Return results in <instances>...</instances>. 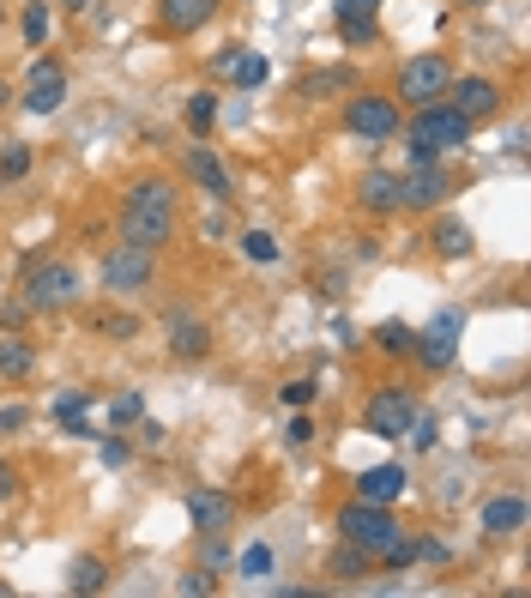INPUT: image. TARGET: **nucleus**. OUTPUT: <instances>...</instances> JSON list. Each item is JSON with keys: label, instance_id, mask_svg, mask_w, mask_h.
<instances>
[{"label": "nucleus", "instance_id": "nucleus-1", "mask_svg": "<svg viewBox=\"0 0 531 598\" xmlns=\"http://www.w3.org/2000/svg\"><path fill=\"white\" fill-rule=\"evenodd\" d=\"M169 236H176V188H169L164 176H145V182H133L128 194H121V242L157 254Z\"/></svg>", "mask_w": 531, "mask_h": 598}, {"label": "nucleus", "instance_id": "nucleus-2", "mask_svg": "<svg viewBox=\"0 0 531 598\" xmlns=\"http://www.w3.org/2000/svg\"><path fill=\"white\" fill-rule=\"evenodd\" d=\"M405 140H411V152H423V157H447V152H466L471 145V121L441 97V104L417 109L411 128H405Z\"/></svg>", "mask_w": 531, "mask_h": 598}, {"label": "nucleus", "instance_id": "nucleus-3", "mask_svg": "<svg viewBox=\"0 0 531 598\" xmlns=\"http://www.w3.org/2000/svg\"><path fill=\"white\" fill-rule=\"evenodd\" d=\"M338 533H345V545L381 557L387 545H399V538H405V526H399V514L381 507V502H350V507H338Z\"/></svg>", "mask_w": 531, "mask_h": 598}, {"label": "nucleus", "instance_id": "nucleus-4", "mask_svg": "<svg viewBox=\"0 0 531 598\" xmlns=\"http://www.w3.org/2000/svg\"><path fill=\"white\" fill-rule=\"evenodd\" d=\"M152 278H157L152 248H133V242L104 248V290L109 297H140V290H152Z\"/></svg>", "mask_w": 531, "mask_h": 598}, {"label": "nucleus", "instance_id": "nucleus-5", "mask_svg": "<svg viewBox=\"0 0 531 598\" xmlns=\"http://www.w3.org/2000/svg\"><path fill=\"white\" fill-rule=\"evenodd\" d=\"M454 85V61L447 55H411L399 67V104L405 109H423V104H441Z\"/></svg>", "mask_w": 531, "mask_h": 598}, {"label": "nucleus", "instance_id": "nucleus-6", "mask_svg": "<svg viewBox=\"0 0 531 598\" xmlns=\"http://www.w3.org/2000/svg\"><path fill=\"white\" fill-rule=\"evenodd\" d=\"M399 104L393 97H375V92H363V97H350L345 104V133L350 140H363V145H387V140H399Z\"/></svg>", "mask_w": 531, "mask_h": 598}, {"label": "nucleus", "instance_id": "nucleus-7", "mask_svg": "<svg viewBox=\"0 0 531 598\" xmlns=\"http://www.w3.org/2000/svg\"><path fill=\"white\" fill-rule=\"evenodd\" d=\"M411 417H417L411 387H381V393H369V405H363V430L375 435V442H405Z\"/></svg>", "mask_w": 531, "mask_h": 598}, {"label": "nucleus", "instance_id": "nucleus-8", "mask_svg": "<svg viewBox=\"0 0 531 598\" xmlns=\"http://www.w3.org/2000/svg\"><path fill=\"white\" fill-rule=\"evenodd\" d=\"M25 302L31 309H73L79 302V273L67 261H31V273H25Z\"/></svg>", "mask_w": 531, "mask_h": 598}, {"label": "nucleus", "instance_id": "nucleus-9", "mask_svg": "<svg viewBox=\"0 0 531 598\" xmlns=\"http://www.w3.org/2000/svg\"><path fill=\"white\" fill-rule=\"evenodd\" d=\"M459 333H466V314H459V309L435 314V321H429L423 333H417L411 357L429 369V375H441V369H454V357H459Z\"/></svg>", "mask_w": 531, "mask_h": 598}, {"label": "nucleus", "instance_id": "nucleus-10", "mask_svg": "<svg viewBox=\"0 0 531 598\" xmlns=\"http://www.w3.org/2000/svg\"><path fill=\"white\" fill-rule=\"evenodd\" d=\"M399 188H405V206H417V212H435L441 200L454 194V176L441 169V157L411 152V169L399 176Z\"/></svg>", "mask_w": 531, "mask_h": 598}, {"label": "nucleus", "instance_id": "nucleus-11", "mask_svg": "<svg viewBox=\"0 0 531 598\" xmlns=\"http://www.w3.org/2000/svg\"><path fill=\"white\" fill-rule=\"evenodd\" d=\"M357 206L375 212V218H393V212H405L399 169H363V182H357Z\"/></svg>", "mask_w": 531, "mask_h": 598}, {"label": "nucleus", "instance_id": "nucleus-12", "mask_svg": "<svg viewBox=\"0 0 531 598\" xmlns=\"http://www.w3.org/2000/svg\"><path fill=\"white\" fill-rule=\"evenodd\" d=\"M405 490H411V471H405L399 459H387V466H369V471H357V502H381V507H393Z\"/></svg>", "mask_w": 531, "mask_h": 598}, {"label": "nucleus", "instance_id": "nucleus-13", "mask_svg": "<svg viewBox=\"0 0 531 598\" xmlns=\"http://www.w3.org/2000/svg\"><path fill=\"white\" fill-rule=\"evenodd\" d=\"M224 0H157V25L169 31V37H194L200 25H212L218 19Z\"/></svg>", "mask_w": 531, "mask_h": 598}, {"label": "nucleus", "instance_id": "nucleus-14", "mask_svg": "<svg viewBox=\"0 0 531 598\" xmlns=\"http://www.w3.org/2000/svg\"><path fill=\"white\" fill-rule=\"evenodd\" d=\"M447 104L466 121H483V116L502 109V85H495V79H454V85H447Z\"/></svg>", "mask_w": 531, "mask_h": 598}, {"label": "nucleus", "instance_id": "nucleus-15", "mask_svg": "<svg viewBox=\"0 0 531 598\" xmlns=\"http://www.w3.org/2000/svg\"><path fill=\"white\" fill-rule=\"evenodd\" d=\"M188 521H194V533H230L236 526V495L230 490H194L188 495Z\"/></svg>", "mask_w": 531, "mask_h": 598}, {"label": "nucleus", "instance_id": "nucleus-16", "mask_svg": "<svg viewBox=\"0 0 531 598\" xmlns=\"http://www.w3.org/2000/svg\"><path fill=\"white\" fill-rule=\"evenodd\" d=\"M61 104H67V73H61V61H37V67H31L25 109H31V116H55Z\"/></svg>", "mask_w": 531, "mask_h": 598}, {"label": "nucleus", "instance_id": "nucleus-17", "mask_svg": "<svg viewBox=\"0 0 531 598\" xmlns=\"http://www.w3.org/2000/svg\"><path fill=\"white\" fill-rule=\"evenodd\" d=\"M333 25L345 43H375L381 37V0H338Z\"/></svg>", "mask_w": 531, "mask_h": 598}, {"label": "nucleus", "instance_id": "nucleus-18", "mask_svg": "<svg viewBox=\"0 0 531 598\" xmlns=\"http://www.w3.org/2000/svg\"><path fill=\"white\" fill-rule=\"evenodd\" d=\"M478 526L490 538H514L519 526H526V495L519 490H502V495H490V502L478 507Z\"/></svg>", "mask_w": 531, "mask_h": 598}, {"label": "nucleus", "instance_id": "nucleus-19", "mask_svg": "<svg viewBox=\"0 0 531 598\" xmlns=\"http://www.w3.org/2000/svg\"><path fill=\"white\" fill-rule=\"evenodd\" d=\"M188 176H194V182L206 188L212 200H218V206H230V200H236V182H230V169L218 164V152H212V145H194V152H188Z\"/></svg>", "mask_w": 531, "mask_h": 598}, {"label": "nucleus", "instance_id": "nucleus-20", "mask_svg": "<svg viewBox=\"0 0 531 598\" xmlns=\"http://www.w3.org/2000/svg\"><path fill=\"white\" fill-rule=\"evenodd\" d=\"M169 357H176V363H200V357H212V326H206V321H188V314H176V333H169Z\"/></svg>", "mask_w": 531, "mask_h": 598}, {"label": "nucleus", "instance_id": "nucleus-21", "mask_svg": "<svg viewBox=\"0 0 531 598\" xmlns=\"http://www.w3.org/2000/svg\"><path fill=\"white\" fill-rule=\"evenodd\" d=\"M31 369H37V351L19 333H0V381H25Z\"/></svg>", "mask_w": 531, "mask_h": 598}, {"label": "nucleus", "instance_id": "nucleus-22", "mask_svg": "<svg viewBox=\"0 0 531 598\" xmlns=\"http://www.w3.org/2000/svg\"><path fill=\"white\" fill-rule=\"evenodd\" d=\"M429 242H435V254H441V261H466L471 248H478V242H471V230H466L459 218H441L435 230H429Z\"/></svg>", "mask_w": 531, "mask_h": 598}, {"label": "nucleus", "instance_id": "nucleus-23", "mask_svg": "<svg viewBox=\"0 0 531 598\" xmlns=\"http://www.w3.org/2000/svg\"><path fill=\"white\" fill-rule=\"evenodd\" d=\"M67 586H73L79 598H85V593H104V586H109V562H104V557H73Z\"/></svg>", "mask_w": 531, "mask_h": 598}, {"label": "nucleus", "instance_id": "nucleus-24", "mask_svg": "<svg viewBox=\"0 0 531 598\" xmlns=\"http://www.w3.org/2000/svg\"><path fill=\"white\" fill-rule=\"evenodd\" d=\"M182 121H188L194 140H206L212 121H218V92H194V97H188V109H182Z\"/></svg>", "mask_w": 531, "mask_h": 598}, {"label": "nucleus", "instance_id": "nucleus-25", "mask_svg": "<svg viewBox=\"0 0 531 598\" xmlns=\"http://www.w3.org/2000/svg\"><path fill=\"white\" fill-rule=\"evenodd\" d=\"M345 85H357V73L338 61V67H321V73L302 79V97H333V92H345Z\"/></svg>", "mask_w": 531, "mask_h": 598}, {"label": "nucleus", "instance_id": "nucleus-26", "mask_svg": "<svg viewBox=\"0 0 531 598\" xmlns=\"http://www.w3.org/2000/svg\"><path fill=\"white\" fill-rule=\"evenodd\" d=\"M375 345H381L387 357H411L417 326H405V321H381V326H375Z\"/></svg>", "mask_w": 531, "mask_h": 598}, {"label": "nucleus", "instance_id": "nucleus-27", "mask_svg": "<svg viewBox=\"0 0 531 598\" xmlns=\"http://www.w3.org/2000/svg\"><path fill=\"white\" fill-rule=\"evenodd\" d=\"M266 73H273V67H266V55H236V61H230V79L242 85V92L266 85Z\"/></svg>", "mask_w": 531, "mask_h": 598}, {"label": "nucleus", "instance_id": "nucleus-28", "mask_svg": "<svg viewBox=\"0 0 531 598\" xmlns=\"http://www.w3.org/2000/svg\"><path fill=\"white\" fill-rule=\"evenodd\" d=\"M236 569H242L248 581H266V574H273V545H266V538H254V545L236 557Z\"/></svg>", "mask_w": 531, "mask_h": 598}, {"label": "nucleus", "instance_id": "nucleus-29", "mask_svg": "<svg viewBox=\"0 0 531 598\" xmlns=\"http://www.w3.org/2000/svg\"><path fill=\"white\" fill-rule=\"evenodd\" d=\"M19 31H25L31 49H43V43H49V7H43V0H31L25 13H19Z\"/></svg>", "mask_w": 531, "mask_h": 598}, {"label": "nucleus", "instance_id": "nucleus-30", "mask_svg": "<svg viewBox=\"0 0 531 598\" xmlns=\"http://www.w3.org/2000/svg\"><path fill=\"white\" fill-rule=\"evenodd\" d=\"M369 562H375V557H369V550H357V545H338V550H333V562H326V569H333L338 581H357V574H363Z\"/></svg>", "mask_w": 531, "mask_h": 598}, {"label": "nucleus", "instance_id": "nucleus-31", "mask_svg": "<svg viewBox=\"0 0 531 598\" xmlns=\"http://www.w3.org/2000/svg\"><path fill=\"white\" fill-rule=\"evenodd\" d=\"M25 176H31V145H7V152H0V188L25 182Z\"/></svg>", "mask_w": 531, "mask_h": 598}, {"label": "nucleus", "instance_id": "nucleus-32", "mask_svg": "<svg viewBox=\"0 0 531 598\" xmlns=\"http://www.w3.org/2000/svg\"><path fill=\"white\" fill-rule=\"evenodd\" d=\"M140 417H145V399H140V393H121V399L109 405V430H133Z\"/></svg>", "mask_w": 531, "mask_h": 598}, {"label": "nucleus", "instance_id": "nucleus-33", "mask_svg": "<svg viewBox=\"0 0 531 598\" xmlns=\"http://www.w3.org/2000/svg\"><path fill=\"white\" fill-rule=\"evenodd\" d=\"M242 248H248V254H254L260 266H273V261H278V242H273V236H266V230H242Z\"/></svg>", "mask_w": 531, "mask_h": 598}, {"label": "nucleus", "instance_id": "nucleus-34", "mask_svg": "<svg viewBox=\"0 0 531 598\" xmlns=\"http://www.w3.org/2000/svg\"><path fill=\"white\" fill-rule=\"evenodd\" d=\"M314 393H321L314 381H285V387H278V399H285L290 411H309V405H314Z\"/></svg>", "mask_w": 531, "mask_h": 598}, {"label": "nucleus", "instance_id": "nucleus-35", "mask_svg": "<svg viewBox=\"0 0 531 598\" xmlns=\"http://www.w3.org/2000/svg\"><path fill=\"white\" fill-rule=\"evenodd\" d=\"M285 442H290V447H309V442H314V417H309V411H297V417L285 423Z\"/></svg>", "mask_w": 531, "mask_h": 598}, {"label": "nucleus", "instance_id": "nucleus-36", "mask_svg": "<svg viewBox=\"0 0 531 598\" xmlns=\"http://www.w3.org/2000/svg\"><path fill=\"white\" fill-rule=\"evenodd\" d=\"M85 393H61V399H55V417H61V423H79V417H85Z\"/></svg>", "mask_w": 531, "mask_h": 598}, {"label": "nucleus", "instance_id": "nucleus-37", "mask_svg": "<svg viewBox=\"0 0 531 598\" xmlns=\"http://www.w3.org/2000/svg\"><path fill=\"white\" fill-rule=\"evenodd\" d=\"M97 333H109V338H133V333H140V321H133V314H104V321H97Z\"/></svg>", "mask_w": 531, "mask_h": 598}, {"label": "nucleus", "instance_id": "nucleus-38", "mask_svg": "<svg viewBox=\"0 0 531 598\" xmlns=\"http://www.w3.org/2000/svg\"><path fill=\"white\" fill-rule=\"evenodd\" d=\"M25 314H31V302H0V333H19Z\"/></svg>", "mask_w": 531, "mask_h": 598}, {"label": "nucleus", "instance_id": "nucleus-39", "mask_svg": "<svg viewBox=\"0 0 531 598\" xmlns=\"http://www.w3.org/2000/svg\"><path fill=\"white\" fill-rule=\"evenodd\" d=\"M417 562H447V545H441V538H417Z\"/></svg>", "mask_w": 531, "mask_h": 598}, {"label": "nucleus", "instance_id": "nucleus-40", "mask_svg": "<svg viewBox=\"0 0 531 598\" xmlns=\"http://www.w3.org/2000/svg\"><path fill=\"white\" fill-rule=\"evenodd\" d=\"M230 550H224V533H206V569H224Z\"/></svg>", "mask_w": 531, "mask_h": 598}, {"label": "nucleus", "instance_id": "nucleus-41", "mask_svg": "<svg viewBox=\"0 0 531 598\" xmlns=\"http://www.w3.org/2000/svg\"><path fill=\"white\" fill-rule=\"evenodd\" d=\"M326 333H333V345H345V351H350V345H357V338H363V333H357V326L345 321V314H338V321L326 326Z\"/></svg>", "mask_w": 531, "mask_h": 598}, {"label": "nucleus", "instance_id": "nucleus-42", "mask_svg": "<svg viewBox=\"0 0 531 598\" xmlns=\"http://www.w3.org/2000/svg\"><path fill=\"white\" fill-rule=\"evenodd\" d=\"M104 466H128V442L121 435H104Z\"/></svg>", "mask_w": 531, "mask_h": 598}, {"label": "nucleus", "instance_id": "nucleus-43", "mask_svg": "<svg viewBox=\"0 0 531 598\" xmlns=\"http://www.w3.org/2000/svg\"><path fill=\"white\" fill-rule=\"evenodd\" d=\"M13 495H19V471L0 459V502H13Z\"/></svg>", "mask_w": 531, "mask_h": 598}, {"label": "nucleus", "instance_id": "nucleus-44", "mask_svg": "<svg viewBox=\"0 0 531 598\" xmlns=\"http://www.w3.org/2000/svg\"><path fill=\"white\" fill-rule=\"evenodd\" d=\"M25 405H0V430H19V423H25Z\"/></svg>", "mask_w": 531, "mask_h": 598}, {"label": "nucleus", "instance_id": "nucleus-45", "mask_svg": "<svg viewBox=\"0 0 531 598\" xmlns=\"http://www.w3.org/2000/svg\"><path fill=\"white\" fill-rule=\"evenodd\" d=\"M133 430H140V442H145V447H164V430H157V423H145V417H140Z\"/></svg>", "mask_w": 531, "mask_h": 598}, {"label": "nucleus", "instance_id": "nucleus-46", "mask_svg": "<svg viewBox=\"0 0 531 598\" xmlns=\"http://www.w3.org/2000/svg\"><path fill=\"white\" fill-rule=\"evenodd\" d=\"M61 7H67V13H85V7H92V0H61Z\"/></svg>", "mask_w": 531, "mask_h": 598}, {"label": "nucleus", "instance_id": "nucleus-47", "mask_svg": "<svg viewBox=\"0 0 531 598\" xmlns=\"http://www.w3.org/2000/svg\"><path fill=\"white\" fill-rule=\"evenodd\" d=\"M0 25H7V7H0Z\"/></svg>", "mask_w": 531, "mask_h": 598}, {"label": "nucleus", "instance_id": "nucleus-48", "mask_svg": "<svg viewBox=\"0 0 531 598\" xmlns=\"http://www.w3.org/2000/svg\"><path fill=\"white\" fill-rule=\"evenodd\" d=\"M466 7H483V0H466Z\"/></svg>", "mask_w": 531, "mask_h": 598}]
</instances>
